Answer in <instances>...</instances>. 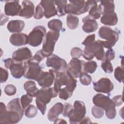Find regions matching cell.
Returning <instances> with one entry per match:
<instances>
[{"mask_svg":"<svg viewBox=\"0 0 124 124\" xmlns=\"http://www.w3.org/2000/svg\"><path fill=\"white\" fill-rule=\"evenodd\" d=\"M93 102L95 106L99 107L105 110L108 118L113 119L115 117L116 115L115 106L109 96L102 93L96 94L93 98Z\"/></svg>","mask_w":124,"mask_h":124,"instance_id":"7a4b0ae2","label":"cell"},{"mask_svg":"<svg viewBox=\"0 0 124 124\" xmlns=\"http://www.w3.org/2000/svg\"><path fill=\"white\" fill-rule=\"evenodd\" d=\"M66 10V14L80 15L88 12L90 5L87 1L83 0H69Z\"/></svg>","mask_w":124,"mask_h":124,"instance_id":"52a82bcc","label":"cell"},{"mask_svg":"<svg viewBox=\"0 0 124 124\" xmlns=\"http://www.w3.org/2000/svg\"><path fill=\"white\" fill-rule=\"evenodd\" d=\"M22 8L20 16L26 19L31 18L34 14V6L33 2L30 0H23L22 2Z\"/></svg>","mask_w":124,"mask_h":124,"instance_id":"ffe728a7","label":"cell"},{"mask_svg":"<svg viewBox=\"0 0 124 124\" xmlns=\"http://www.w3.org/2000/svg\"><path fill=\"white\" fill-rule=\"evenodd\" d=\"M79 78L80 83L82 85L85 86L89 85L92 81V78L91 76L84 72H82L80 74Z\"/></svg>","mask_w":124,"mask_h":124,"instance_id":"e575fe53","label":"cell"},{"mask_svg":"<svg viewBox=\"0 0 124 124\" xmlns=\"http://www.w3.org/2000/svg\"><path fill=\"white\" fill-rule=\"evenodd\" d=\"M86 109L85 104L81 101L76 100L74 103L73 110L68 117L69 123L76 124L79 122L85 117Z\"/></svg>","mask_w":124,"mask_h":124,"instance_id":"ba28073f","label":"cell"},{"mask_svg":"<svg viewBox=\"0 0 124 124\" xmlns=\"http://www.w3.org/2000/svg\"><path fill=\"white\" fill-rule=\"evenodd\" d=\"M36 81L42 87H49L53 84L54 77L51 72L42 71Z\"/></svg>","mask_w":124,"mask_h":124,"instance_id":"ac0fdd59","label":"cell"},{"mask_svg":"<svg viewBox=\"0 0 124 124\" xmlns=\"http://www.w3.org/2000/svg\"><path fill=\"white\" fill-rule=\"evenodd\" d=\"M14 61V60L13 59L10 58H9L8 59L4 60L3 61H4V65H5V67L7 68V69H9L10 66H11V65L12 64V63H13Z\"/></svg>","mask_w":124,"mask_h":124,"instance_id":"681fc988","label":"cell"},{"mask_svg":"<svg viewBox=\"0 0 124 124\" xmlns=\"http://www.w3.org/2000/svg\"><path fill=\"white\" fill-rule=\"evenodd\" d=\"M7 108L8 110H15L23 116L25 110L22 108L20 102V99H19L18 98H14L11 100L8 103Z\"/></svg>","mask_w":124,"mask_h":124,"instance_id":"83f0119b","label":"cell"},{"mask_svg":"<svg viewBox=\"0 0 124 124\" xmlns=\"http://www.w3.org/2000/svg\"><path fill=\"white\" fill-rule=\"evenodd\" d=\"M39 63L32 59L25 61L24 62V78L36 81L42 71Z\"/></svg>","mask_w":124,"mask_h":124,"instance_id":"8992f818","label":"cell"},{"mask_svg":"<svg viewBox=\"0 0 124 124\" xmlns=\"http://www.w3.org/2000/svg\"><path fill=\"white\" fill-rule=\"evenodd\" d=\"M83 31L88 33L94 32L98 28V24L96 20L93 19L89 16H87L82 18Z\"/></svg>","mask_w":124,"mask_h":124,"instance_id":"d6986e66","label":"cell"},{"mask_svg":"<svg viewBox=\"0 0 124 124\" xmlns=\"http://www.w3.org/2000/svg\"><path fill=\"white\" fill-rule=\"evenodd\" d=\"M9 41L14 46H19L28 44V36L23 33H15L12 34Z\"/></svg>","mask_w":124,"mask_h":124,"instance_id":"7402d4cb","label":"cell"},{"mask_svg":"<svg viewBox=\"0 0 124 124\" xmlns=\"http://www.w3.org/2000/svg\"><path fill=\"white\" fill-rule=\"evenodd\" d=\"M47 26L50 31L60 32L62 28V23L60 19H53L48 22Z\"/></svg>","mask_w":124,"mask_h":124,"instance_id":"1f68e13d","label":"cell"},{"mask_svg":"<svg viewBox=\"0 0 124 124\" xmlns=\"http://www.w3.org/2000/svg\"><path fill=\"white\" fill-rule=\"evenodd\" d=\"M85 46L82 56L85 60L91 61L94 57L99 61L105 59V52L101 40L95 41Z\"/></svg>","mask_w":124,"mask_h":124,"instance_id":"3957f363","label":"cell"},{"mask_svg":"<svg viewBox=\"0 0 124 124\" xmlns=\"http://www.w3.org/2000/svg\"><path fill=\"white\" fill-rule=\"evenodd\" d=\"M115 58V52L112 48L108 49L105 53V59L109 61H112Z\"/></svg>","mask_w":124,"mask_h":124,"instance_id":"c3c4849f","label":"cell"},{"mask_svg":"<svg viewBox=\"0 0 124 124\" xmlns=\"http://www.w3.org/2000/svg\"><path fill=\"white\" fill-rule=\"evenodd\" d=\"M60 36V32L53 31H48L46 34L41 52L44 57L51 55L54 50L55 45Z\"/></svg>","mask_w":124,"mask_h":124,"instance_id":"5b68a950","label":"cell"},{"mask_svg":"<svg viewBox=\"0 0 124 124\" xmlns=\"http://www.w3.org/2000/svg\"><path fill=\"white\" fill-rule=\"evenodd\" d=\"M83 54V51L79 47H74L71 51V56L73 58L78 59Z\"/></svg>","mask_w":124,"mask_h":124,"instance_id":"7bdbcfd3","label":"cell"},{"mask_svg":"<svg viewBox=\"0 0 124 124\" xmlns=\"http://www.w3.org/2000/svg\"><path fill=\"white\" fill-rule=\"evenodd\" d=\"M9 69L10 70L12 76L15 78H20L24 76L25 70L23 62L14 60Z\"/></svg>","mask_w":124,"mask_h":124,"instance_id":"44dd1931","label":"cell"},{"mask_svg":"<svg viewBox=\"0 0 124 124\" xmlns=\"http://www.w3.org/2000/svg\"><path fill=\"white\" fill-rule=\"evenodd\" d=\"M63 109V104L58 102L54 105L48 110L47 118L49 121L54 122L58 118L60 114H62Z\"/></svg>","mask_w":124,"mask_h":124,"instance_id":"603a6c76","label":"cell"},{"mask_svg":"<svg viewBox=\"0 0 124 124\" xmlns=\"http://www.w3.org/2000/svg\"><path fill=\"white\" fill-rule=\"evenodd\" d=\"M49 71L53 74L54 77L53 87L56 92L58 93L62 87L65 86V88L73 93L77 87V80L72 77L67 70L64 71L59 72L50 69Z\"/></svg>","mask_w":124,"mask_h":124,"instance_id":"6da1fadb","label":"cell"},{"mask_svg":"<svg viewBox=\"0 0 124 124\" xmlns=\"http://www.w3.org/2000/svg\"><path fill=\"white\" fill-rule=\"evenodd\" d=\"M58 94L54 87H42L37 93L35 101L46 105L49 103L52 98L56 97Z\"/></svg>","mask_w":124,"mask_h":124,"instance_id":"30bf717a","label":"cell"},{"mask_svg":"<svg viewBox=\"0 0 124 124\" xmlns=\"http://www.w3.org/2000/svg\"><path fill=\"white\" fill-rule=\"evenodd\" d=\"M32 96L27 93L23 95L20 98V102L22 108L25 110L26 108L32 102Z\"/></svg>","mask_w":124,"mask_h":124,"instance_id":"d590c367","label":"cell"},{"mask_svg":"<svg viewBox=\"0 0 124 124\" xmlns=\"http://www.w3.org/2000/svg\"><path fill=\"white\" fill-rule=\"evenodd\" d=\"M92 114L94 118L100 119L104 116V110L101 108L94 105L92 108Z\"/></svg>","mask_w":124,"mask_h":124,"instance_id":"74e56055","label":"cell"},{"mask_svg":"<svg viewBox=\"0 0 124 124\" xmlns=\"http://www.w3.org/2000/svg\"><path fill=\"white\" fill-rule=\"evenodd\" d=\"M114 77L115 79L120 83L124 81V69L123 67L118 66L114 70Z\"/></svg>","mask_w":124,"mask_h":124,"instance_id":"f35d334b","label":"cell"},{"mask_svg":"<svg viewBox=\"0 0 124 124\" xmlns=\"http://www.w3.org/2000/svg\"><path fill=\"white\" fill-rule=\"evenodd\" d=\"M97 67V63L94 61H91L84 62L83 64V69L84 72L89 74L93 73Z\"/></svg>","mask_w":124,"mask_h":124,"instance_id":"d6a6232c","label":"cell"},{"mask_svg":"<svg viewBox=\"0 0 124 124\" xmlns=\"http://www.w3.org/2000/svg\"><path fill=\"white\" fill-rule=\"evenodd\" d=\"M46 34V29L43 26L35 27L28 35V44L32 46H40Z\"/></svg>","mask_w":124,"mask_h":124,"instance_id":"9c48e42d","label":"cell"},{"mask_svg":"<svg viewBox=\"0 0 124 124\" xmlns=\"http://www.w3.org/2000/svg\"><path fill=\"white\" fill-rule=\"evenodd\" d=\"M44 56L42 53L41 50H39L36 52L34 56L31 59L34 61L40 63L44 59Z\"/></svg>","mask_w":124,"mask_h":124,"instance_id":"bcb514c9","label":"cell"},{"mask_svg":"<svg viewBox=\"0 0 124 124\" xmlns=\"http://www.w3.org/2000/svg\"><path fill=\"white\" fill-rule=\"evenodd\" d=\"M98 7L102 15L114 12L115 5L113 0H101Z\"/></svg>","mask_w":124,"mask_h":124,"instance_id":"484cf974","label":"cell"},{"mask_svg":"<svg viewBox=\"0 0 124 124\" xmlns=\"http://www.w3.org/2000/svg\"><path fill=\"white\" fill-rule=\"evenodd\" d=\"M23 116L17 111L8 110L4 115L0 116V124H13L18 123Z\"/></svg>","mask_w":124,"mask_h":124,"instance_id":"5bb4252c","label":"cell"},{"mask_svg":"<svg viewBox=\"0 0 124 124\" xmlns=\"http://www.w3.org/2000/svg\"><path fill=\"white\" fill-rule=\"evenodd\" d=\"M98 35L99 37L106 41L101 40L104 47L111 48L119 40V34L117 31L108 26H102L99 30Z\"/></svg>","mask_w":124,"mask_h":124,"instance_id":"277c9868","label":"cell"},{"mask_svg":"<svg viewBox=\"0 0 124 124\" xmlns=\"http://www.w3.org/2000/svg\"><path fill=\"white\" fill-rule=\"evenodd\" d=\"M101 67L103 71L106 73H111L113 72V68L110 61L105 59L103 60L101 64Z\"/></svg>","mask_w":124,"mask_h":124,"instance_id":"8d00e7d4","label":"cell"},{"mask_svg":"<svg viewBox=\"0 0 124 124\" xmlns=\"http://www.w3.org/2000/svg\"><path fill=\"white\" fill-rule=\"evenodd\" d=\"M37 112V108L33 105H29L25 109V115L27 117L29 118H32L35 117Z\"/></svg>","mask_w":124,"mask_h":124,"instance_id":"836d02e7","label":"cell"},{"mask_svg":"<svg viewBox=\"0 0 124 124\" xmlns=\"http://www.w3.org/2000/svg\"><path fill=\"white\" fill-rule=\"evenodd\" d=\"M55 3L57 9V15L58 16H64L66 14V10L67 5V0H55Z\"/></svg>","mask_w":124,"mask_h":124,"instance_id":"f546056e","label":"cell"},{"mask_svg":"<svg viewBox=\"0 0 124 124\" xmlns=\"http://www.w3.org/2000/svg\"><path fill=\"white\" fill-rule=\"evenodd\" d=\"M73 110V107L68 103H65L63 104V109L62 113L64 117H68L70 116Z\"/></svg>","mask_w":124,"mask_h":124,"instance_id":"ab89813d","label":"cell"},{"mask_svg":"<svg viewBox=\"0 0 124 124\" xmlns=\"http://www.w3.org/2000/svg\"><path fill=\"white\" fill-rule=\"evenodd\" d=\"M32 55L31 50L26 47H23L15 51L12 55V59L15 61L23 62L32 58Z\"/></svg>","mask_w":124,"mask_h":124,"instance_id":"e0dca14e","label":"cell"},{"mask_svg":"<svg viewBox=\"0 0 124 124\" xmlns=\"http://www.w3.org/2000/svg\"><path fill=\"white\" fill-rule=\"evenodd\" d=\"M44 10V16L46 18H49L57 15V9L55 0H43L40 2Z\"/></svg>","mask_w":124,"mask_h":124,"instance_id":"2e32d148","label":"cell"},{"mask_svg":"<svg viewBox=\"0 0 124 124\" xmlns=\"http://www.w3.org/2000/svg\"><path fill=\"white\" fill-rule=\"evenodd\" d=\"M8 71L1 67L0 69V82L2 83L6 82L8 78Z\"/></svg>","mask_w":124,"mask_h":124,"instance_id":"ee69618b","label":"cell"},{"mask_svg":"<svg viewBox=\"0 0 124 124\" xmlns=\"http://www.w3.org/2000/svg\"><path fill=\"white\" fill-rule=\"evenodd\" d=\"M22 7L18 0L7 1L4 5V13L8 16H19Z\"/></svg>","mask_w":124,"mask_h":124,"instance_id":"9a60e30c","label":"cell"},{"mask_svg":"<svg viewBox=\"0 0 124 124\" xmlns=\"http://www.w3.org/2000/svg\"><path fill=\"white\" fill-rule=\"evenodd\" d=\"M16 88L12 84H8L4 88V93L8 96L14 95L16 93Z\"/></svg>","mask_w":124,"mask_h":124,"instance_id":"60d3db41","label":"cell"},{"mask_svg":"<svg viewBox=\"0 0 124 124\" xmlns=\"http://www.w3.org/2000/svg\"><path fill=\"white\" fill-rule=\"evenodd\" d=\"M92 122L90 120V119L88 117H84L80 122L79 124H91Z\"/></svg>","mask_w":124,"mask_h":124,"instance_id":"f907efd6","label":"cell"},{"mask_svg":"<svg viewBox=\"0 0 124 124\" xmlns=\"http://www.w3.org/2000/svg\"><path fill=\"white\" fill-rule=\"evenodd\" d=\"M118 17L116 13L114 12L111 13L102 15L100 22L103 24L108 26H114L118 23Z\"/></svg>","mask_w":124,"mask_h":124,"instance_id":"4316f807","label":"cell"},{"mask_svg":"<svg viewBox=\"0 0 124 124\" xmlns=\"http://www.w3.org/2000/svg\"><path fill=\"white\" fill-rule=\"evenodd\" d=\"M66 24L69 29H76L79 24L78 17L74 15L68 14L66 17Z\"/></svg>","mask_w":124,"mask_h":124,"instance_id":"4dcf8cb0","label":"cell"},{"mask_svg":"<svg viewBox=\"0 0 124 124\" xmlns=\"http://www.w3.org/2000/svg\"><path fill=\"white\" fill-rule=\"evenodd\" d=\"M46 65L48 67L59 72L64 71L67 70L66 62L55 54H52L47 57L46 60Z\"/></svg>","mask_w":124,"mask_h":124,"instance_id":"8fae6325","label":"cell"},{"mask_svg":"<svg viewBox=\"0 0 124 124\" xmlns=\"http://www.w3.org/2000/svg\"><path fill=\"white\" fill-rule=\"evenodd\" d=\"M24 89L27 92V93L31 95L32 97H36L38 89L36 87V83L32 80H28L24 84Z\"/></svg>","mask_w":124,"mask_h":124,"instance_id":"f1b7e54d","label":"cell"},{"mask_svg":"<svg viewBox=\"0 0 124 124\" xmlns=\"http://www.w3.org/2000/svg\"><path fill=\"white\" fill-rule=\"evenodd\" d=\"M25 23L21 20H12L10 21L7 26L8 30L10 32L19 33L24 29Z\"/></svg>","mask_w":124,"mask_h":124,"instance_id":"d4e9b609","label":"cell"},{"mask_svg":"<svg viewBox=\"0 0 124 124\" xmlns=\"http://www.w3.org/2000/svg\"><path fill=\"white\" fill-rule=\"evenodd\" d=\"M54 124H67V122L63 119L57 118L54 122Z\"/></svg>","mask_w":124,"mask_h":124,"instance_id":"816d5d0a","label":"cell"},{"mask_svg":"<svg viewBox=\"0 0 124 124\" xmlns=\"http://www.w3.org/2000/svg\"><path fill=\"white\" fill-rule=\"evenodd\" d=\"M44 16V10L41 5L39 4L37 5L35 13L34 14V18L36 19H40Z\"/></svg>","mask_w":124,"mask_h":124,"instance_id":"b9f144b4","label":"cell"},{"mask_svg":"<svg viewBox=\"0 0 124 124\" xmlns=\"http://www.w3.org/2000/svg\"><path fill=\"white\" fill-rule=\"evenodd\" d=\"M87 2L90 5L88 16L95 20L99 19L102 15L101 10L97 5L98 2H100V1L87 0Z\"/></svg>","mask_w":124,"mask_h":124,"instance_id":"cb8c5ba5","label":"cell"},{"mask_svg":"<svg viewBox=\"0 0 124 124\" xmlns=\"http://www.w3.org/2000/svg\"><path fill=\"white\" fill-rule=\"evenodd\" d=\"M84 62L77 58H73L67 65V70L75 78H79L82 73Z\"/></svg>","mask_w":124,"mask_h":124,"instance_id":"4fadbf2b","label":"cell"},{"mask_svg":"<svg viewBox=\"0 0 124 124\" xmlns=\"http://www.w3.org/2000/svg\"><path fill=\"white\" fill-rule=\"evenodd\" d=\"M95 34H93L88 35L83 41V42L82 43V44L84 46H86V45L93 42L94 41H95Z\"/></svg>","mask_w":124,"mask_h":124,"instance_id":"7dc6e473","label":"cell"},{"mask_svg":"<svg viewBox=\"0 0 124 124\" xmlns=\"http://www.w3.org/2000/svg\"><path fill=\"white\" fill-rule=\"evenodd\" d=\"M111 100L114 104L115 107L116 106V107L120 106L123 103V96H122V95H118L115 96L112 98Z\"/></svg>","mask_w":124,"mask_h":124,"instance_id":"f6af8a7d","label":"cell"},{"mask_svg":"<svg viewBox=\"0 0 124 124\" xmlns=\"http://www.w3.org/2000/svg\"><path fill=\"white\" fill-rule=\"evenodd\" d=\"M93 85L94 91L101 93H108L114 88L113 84L107 78H102L97 81H93Z\"/></svg>","mask_w":124,"mask_h":124,"instance_id":"7c38bea8","label":"cell"}]
</instances>
